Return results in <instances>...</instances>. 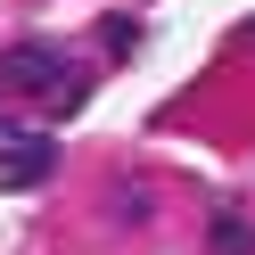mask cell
I'll use <instances>...</instances> for the list:
<instances>
[{"mask_svg":"<svg viewBox=\"0 0 255 255\" xmlns=\"http://www.w3.org/2000/svg\"><path fill=\"white\" fill-rule=\"evenodd\" d=\"M50 165H58L50 140H25V132H8V124H0V181L33 189V181H50Z\"/></svg>","mask_w":255,"mask_h":255,"instance_id":"2","label":"cell"},{"mask_svg":"<svg viewBox=\"0 0 255 255\" xmlns=\"http://www.w3.org/2000/svg\"><path fill=\"white\" fill-rule=\"evenodd\" d=\"M66 83V58L50 41H17V50H0V91H58Z\"/></svg>","mask_w":255,"mask_h":255,"instance_id":"1","label":"cell"},{"mask_svg":"<svg viewBox=\"0 0 255 255\" xmlns=\"http://www.w3.org/2000/svg\"><path fill=\"white\" fill-rule=\"evenodd\" d=\"M214 247H222V255H255V231H247L239 214H214Z\"/></svg>","mask_w":255,"mask_h":255,"instance_id":"3","label":"cell"}]
</instances>
